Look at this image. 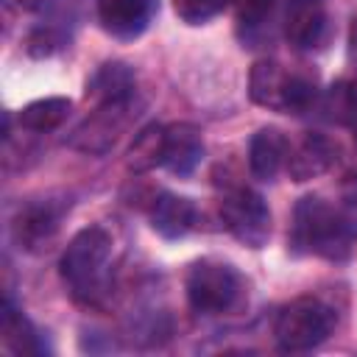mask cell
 <instances>
[{
    "label": "cell",
    "instance_id": "cell-1",
    "mask_svg": "<svg viewBox=\"0 0 357 357\" xmlns=\"http://www.w3.org/2000/svg\"><path fill=\"white\" fill-rule=\"evenodd\" d=\"M290 251L329 262H346L357 243V223L318 195H307L293 209Z\"/></svg>",
    "mask_w": 357,
    "mask_h": 357
},
{
    "label": "cell",
    "instance_id": "cell-2",
    "mask_svg": "<svg viewBox=\"0 0 357 357\" xmlns=\"http://www.w3.org/2000/svg\"><path fill=\"white\" fill-rule=\"evenodd\" d=\"M187 304L198 315H223L231 312L245 296V279L240 271L223 259H198L190 265L184 279Z\"/></svg>",
    "mask_w": 357,
    "mask_h": 357
},
{
    "label": "cell",
    "instance_id": "cell-3",
    "mask_svg": "<svg viewBox=\"0 0 357 357\" xmlns=\"http://www.w3.org/2000/svg\"><path fill=\"white\" fill-rule=\"evenodd\" d=\"M248 95L257 106L284 114H304L318 103L315 81L287 73L279 61L262 59L248 73Z\"/></svg>",
    "mask_w": 357,
    "mask_h": 357
},
{
    "label": "cell",
    "instance_id": "cell-4",
    "mask_svg": "<svg viewBox=\"0 0 357 357\" xmlns=\"http://www.w3.org/2000/svg\"><path fill=\"white\" fill-rule=\"evenodd\" d=\"M112 257V237L100 226H86L73 234V240L64 245L61 259H59V273L61 279L73 287L75 296H95L103 268Z\"/></svg>",
    "mask_w": 357,
    "mask_h": 357
},
{
    "label": "cell",
    "instance_id": "cell-5",
    "mask_svg": "<svg viewBox=\"0 0 357 357\" xmlns=\"http://www.w3.org/2000/svg\"><path fill=\"white\" fill-rule=\"evenodd\" d=\"M335 329V312L318 296H298L284 304L273 324V337L282 351H310Z\"/></svg>",
    "mask_w": 357,
    "mask_h": 357
},
{
    "label": "cell",
    "instance_id": "cell-6",
    "mask_svg": "<svg viewBox=\"0 0 357 357\" xmlns=\"http://www.w3.org/2000/svg\"><path fill=\"white\" fill-rule=\"evenodd\" d=\"M220 220L226 231L245 248H265L271 237V209L265 198L248 187H229L220 198Z\"/></svg>",
    "mask_w": 357,
    "mask_h": 357
},
{
    "label": "cell",
    "instance_id": "cell-7",
    "mask_svg": "<svg viewBox=\"0 0 357 357\" xmlns=\"http://www.w3.org/2000/svg\"><path fill=\"white\" fill-rule=\"evenodd\" d=\"M134 117H137L134 98L95 106V112L73 131V137L67 139V145L75 148V151H81V153L100 156V153H106L120 139V134L128 128V123Z\"/></svg>",
    "mask_w": 357,
    "mask_h": 357
},
{
    "label": "cell",
    "instance_id": "cell-8",
    "mask_svg": "<svg viewBox=\"0 0 357 357\" xmlns=\"http://www.w3.org/2000/svg\"><path fill=\"white\" fill-rule=\"evenodd\" d=\"M156 11H159L156 0H100L98 22L109 36L120 42H131L148 31Z\"/></svg>",
    "mask_w": 357,
    "mask_h": 357
},
{
    "label": "cell",
    "instance_id": "cell-9",
    "mask_svg": "<svg viewBox=\"0 0 357 357\" xmlns=\"http://www.w3.org/2000/svg\"><path fill=\"white\" fill-rule=\"evenodd\" d=\"M337 162V145L326 134H304L287 151V176L298 184L329 173Z\"/></svg>",
    "mask_w": 357,
    "mask_h": 357
},
{
    "label": "cell",
    "instance_id": "cell-10",
    "mask_svg": "<svg viewBox=\"0 0 357 357\" xmlns=\"http://www.w3.org/2000/svg\"><path fill=\"white\" fill-rule=\"evenodd\" d=\"M204 159V134L195 123H170L165 126V159L162 167H167L173 176H190Z\"/></svg>",
    "mask_w": 357,
    "mask_h": 357
},
{
    "label": "cell",
    "instance_id": "cell-11",
    "mask_svg": "<svg viewBox=\"0 0 357 357\" xmlns=\"http://www.w3.org/2000/svg\"><path fill=\"white\" fill-rule=\"evenodd\" d=\"M329 20L318 0H296L284 20V36L298 50H312L326 42Z\"/></svg>",
    "mask_w": 357,
    "mask_h": 357
},
{
    "label": "cell",
    "instance_id": "cell-12",
    "mask_svg": "<svg viewBox=\"0 0 357 357\" xmlns=\"http://www.w3.org/2000/svg\"><path fill=\"white\" fill-rule=\"evenodd\" d=\"M290 142L276 126H265L251 134L248 142V170L257 181H273L287 165Z\"/></svg>",
    "mask_w": 357,
    "mask_h": 357
},
{
    "label": "cell",
    "instance_id": "cell-13",
    "mask_svg": "<svg viewBox=\"0 0 357 357\" xmlns=\"http://www.w3.org/2000/svg\"><path fill=\"white\" fill-rule=\"evenodd\" d=\"M134 86H137L134 67H128L126 61H106V64H100L89 75L86 89H84V98L92 106L117 103V100L134 98Z\"/></svg>",
    "mask_w": 357,
    "mask_h": 357
},
{
    "label": "cell",
    "instance_id": "cell-14",
    "mask_svg": "<svg viewBox=\"0 0 357 357\" xmlns=\"http://www.w3.org/2000/svg\"><path fill=\"white\" fill-rule=\"evenodd\" d=\"M151 229L165 237V240H178L184 237L192 226H195V218H198V209L190 198L184 195H176V192H159L151 204Z\"/></svg>",
    "mask_w": 357,
    "mask_h": 357
},
{
    "label": "cell",
    "instance_id": "cell-15",
    "mask_svg": "<svg viewBox=\"0 0 357 357\" xmlns=\"http://www.w3.org/2000/svg\"><path fill=\"white\" fill-rule=\"evenodd\" d=\"M59 220H61V212L53 204H28L14 218V226H11L14 229V240L25 251L47 248V243L59 231Z\"/></svg>",
    "mask_w": 357,
    "mask_h": 357
},
{
    "label": "cell",
    "instance_id": "cell-16",
    "mask_svg": "<svg viewBox=\"0 0 357 357\" xmlns=\"http://www.w3.org/2000/svg\"><path fill=\"white\" fill-rule=\"evenodd\" d=\"M73 112V100L64 98V95H50V98H39V100H31L20 114V126L25 131H33V134H45V131H53L59 128Z\"/></svg>",
    "mask_w": 357,
    "mask_h": 357
},
{
    "label": "cell",
    "instance_id": "cell-17",
    "mask_svg": "<svg viewBox=\"0 0 357 357\" xmlns=\"http://www.w3.org/2000/svg\"><path fill=\"white\" fill-rule=\"evenodd\" d=\"M162 159H165V126L151 123L134 137V142L126 153V167L131 173H148V170L159 167Z\"/></svg>",
    "mask_w": 357,
    "mask_h": 357
},
{
    "label": "cell",
    "instance_id": "cell-18",
    "mask_svg": "<svg viewBox=\"0 0 357 357\" xmlns=\"http://www.w3.org/2000/svg\"><path fill=\"white\" fill-rule=\"evenodd\" d=\"M3 343L14 351V354H42V337L33 329V324L11 307V301H6L3 307Z\"/></svg>",
    "mask_w": 357,
    "mask_h": 357
},
{
    "label": "cell",
    "instance_id": "cell-19",
    "mask_svg": "<svg viewBox=\"0 0 357 357\" xmlns=\"http://www.w3.org/2000/svg\"><path fill=\"white\" fill-rule=\"evenodd\" d=\"M324 112L332 123L351 126L357 120V81H335L324 95Z\"/></svg>",
    "mask_w": 357,
    "mask_h": 357
},
{
    "label": "cell",
    "instance_id": "cell-20",
    "mask_svg": "<svg viewBox=\"0 0 357 357\" xmlns=\"http://www.w3.org/2000/svg\"><path fill=\"white\" fill-rule=\"evenodd\" d=\"M237 0H173L176 17L187 25H204L212 17H218L226 6H231Z\"/></svg>",
    "mask_w": 357,
    "mask_h": 357
},
{
    "label": "cell",
    "instance_id": "cell-21",
    "mask_svg": "<svg viewBox=\"0 0 357 357\" xmlns=\"http://www.w3.org/2000/svg\"><path fill=\"white\" fill-rule=\"evenodd\" d=\"M28 53L42 59V56H53L59 47H61V36L53 31V28H33L28 33V42H25Z\"/></svg>",
    "mask_w": 357,
    "mask_h": 357
},
{
    "label": "cell",
    "instance_id": "cell-22",
    "mask_svg": "<svg viewBox=\"0 0 357 357\" xmlns=\"http://www.w3.org/2000/svg\"><path fill=\"white\" fill-rule=\"evenodd\" d=\"M276 0H237V20L245 28H257L273 8Z\"/></svg>",
    "mask_w": 357,
    "mask_h": 357
},
{
    "label": "cell",
    "instance_id": "cell-23",
    "mask_svg": "<svg viewBox=\"0 0 357 357\" xmlns=\"http://www.w3.org/2000/svg\"><path fill=\"white\" fill-rule=\"evenodd\" d=\"M340 195H343V201H346L351 209H357V173H349V176L343 178Z\"/></svg>",
    "mask_w": 357,
    "mask_h": 357
},
{
    "label": "cell",
    "instance_id": "cell-24",
    "mask_svg": "<svg viewBox=\"0 0 357 357\" xmlns=\"http://www.w3.org/2000/svg\"><path fill=\"white\" fill-rule=\"evenodd\" d=\"M349 50H351V56L357 59V14H354V20H351V25H349Z\"/></svg>",
    "mask_w": 357,
    "mask_h": 357
},
{
    "label": "cell",
    "instance_id": "cell-25",
    "mask_svg": "<svg viewBox=\"0 0 357 357\" xmlns=\"http://www.w3.org/2000/svg\"><path fill=\"white\" fill-rule=\"evenodd\" d=\"M17 8H22V11H36L39 6H42V0H11Z\"/></svg>",
    "mask_w": 357,
    "mask_h": 357
},
{
    "label": "cell",
    "instance_id": "cell-26",
    "mask_svg": "<svg viewBox=\"0 0 357 357\" xmlns=\"http://www.w3.org/2000/svg\"><path fill=\"white\" fill-rule=\"evenodd\" d=\"M351 137H354V145H357V120L351 123Z\"/></svg>",
    "mask_w": 357,
    "mask_h": 357
}]
</instances>
